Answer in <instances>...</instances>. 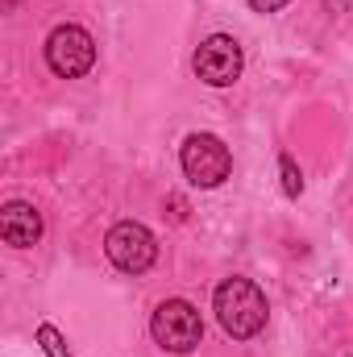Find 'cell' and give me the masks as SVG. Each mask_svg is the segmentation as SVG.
<instances>
[{
	"instance_id": "277c9868",
	"label": "cell",
	"mask_w": 353,
	"mask_h": 357,
	"mask_svg": "<svg viewBox=\"0 0 353 357\" xmlns=\"http://www.w3.org/2000/svg\"><path fill=\"white\" fill-rule=\"evenodd\" d=\"M104 254H108L112 266L125 270V274H146V270L154 266V258H158V241H154V233H150L146 225H137V220H121V225L108 229V237H104Z\"/></svg>"
},
{
	"instance_id": "7a4b0ae2",
	"label": "cell",
	"mask_w": 353,
	"mask_h": 357,
	"mask_svg": "<svg viewBox=\"0 0 353 357\" xmlns=\"http://www.w3.org/2000/svg\"><path fill=\"white\" fill-rule=\"evenodd\" d=\"M179 162H183V175L191 178L195 187H220L225 178L233 175V154H229V146L216 133H191L183 142Z\"/></svg>"
},
{
	"instance_id": "ba28073f",
	"label": "cell",
	"mask_w": 353,
	"mask_h": 357,
	"mask_svg": "<svg viewBox=\"0 0 353 357\" xmlns=\"http://www.w3.org/2000/svg\"><path fill=\"white\" fill-rule=\"evenodd\" d=\"M278 175H283V191H287L291 199H299V191H303V175H299V167H295L291 154L278 158Z\"/></svg>"
},
{
	"instance_id": "5b68a950",
	"label": "cell",
	"mask_w": 353,
	"mask_h": 357,
	"mask_svg": "<svg viewBox=\"0 0 353 357\" xmlns=\"http://www.w3.org/2000/svg\"><path fill=\"white\" fill-rule=\"evenodd\" d=\"M46 63L59 79H80L96 67V42L84 25H59L46 38Z\"/></svg>"
},
{
	"instance_id": "8992f818",
	"label": "cell",
	"mask_w": 353,
	"mask_h": 357,
	"mask_svg": "<svg viewBox=\"0 0 353 357\" xmlns=\"http://www.w3.org/2000/svg\"><path fill=\"white\" fill-rule=\"evenodd\" d=\"M241 67H246V54H241V46L229 33H212L195 50V75L208 88H233L241 79Z\"/></svg>"
},
{
	"instance_id": "3957f363",
	"label": "cell",
	"mask_w": 353,
	"mask_h": 357,
	"mask_svg": "<svg viewBox=\"0 0 353 357\" xmlns=\"http://www.w3.org/2000/svg\"><path fill=\"white\" fill-rule=\"evenodd\" d=\"M150 333L167 354H191L204 341V320L187 299H167V303H158V312L150 320Z\"/></svg>"
},
{
	"instance_id": "6da1fadb",
	"label": "cell",
	"mask_w": 353,
	"mask_h": 357,
	"mask_svg": "<svg viewBox=\"0 0 353 357\" xmlns=\"http://www.w3.org/2000/svg\"><path fill=\"white\" fill-rule=\"evenodd\" d=\"M212 312L233 341H250L266 328V295L250 278H225L212 295Z\"/></svg>"
},
{
	"instance_id": "8fae6325",
	"label": "cell",
	"mask_w": 353,
	"mask_h": 357,
	"mask_svg": "<svg viewBox=\"0 0 353 357\" xmlns=\"http://www.w3.org/2000/svg\"><path fill=\"white\" fill-rule=\"evenodd\" d=\"M167 204H171V220H187V204H183L179 195H171Z\"/></svg>"
},
{
	"instance_id": "30bf717a",
	"label": "cell",
	"mask_w": 353,
	"mask_h": 357,
	"mask_svg": "<svg viewBox=\"0 0 353 357\" xmlns=\"http://www.w3.org/2000/svg\"><path fill=\"white\" fill-rule=\"evenodd\" d=\"M250 4H254L258 13H278V8H283V4H291V0H250Z\"/></svg>"
},
{
	"instance_id": "9c48e42d",
	"label": "cell",
	"mask_w": 353,
	"mask_h": 357,
	"mask_svg": "<svg viewBox=\"0 0 353 357\" xmlns=\"http://www.w3.org/2000/svg\"><path fill=\"white\" fill-rule=\"evenodd\" d=\"M38 345L46 349V357H71L67 341H63V333H59L54 324H42V328H38Z\"/></svg>"
},
{
	"instance_id": "52a82bcc",
	"label": "cell",
	"mask_w": 353,
	"mask_h": 357,
	"mask_svg": "<svg viewBox=\"0 0 353 357\" xmlns=\"http://www.w3.org/2000/svg\"><path fill=\"white\" fill-rule=\"evenodd\" d=\"M0 237H4V245H13V250L38 245V237H42V212H38L33 204H25V199L4 204V208H0Z\"/></svg>"
}]
</instances>
